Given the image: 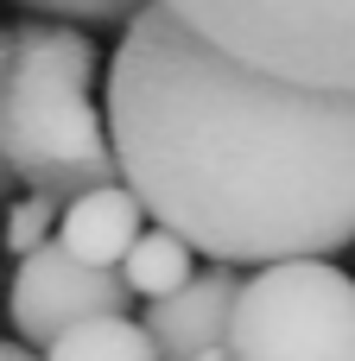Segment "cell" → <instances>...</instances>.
I'll return each mask as SVG.
<instances>
[{
    "instance_id": "6da1fadb",
    "label": "cell",
    "mask_w": 355,
    "mask_h": 361,
    "mask_svg": "<svg viewBox=\"0 0 355 361\" xmlns=\"http://www.w3.org/2000/svg\"><path fill=\"white\" fill-rule=\"evenodd\" d=\"M102 127L114 178L191 254L324 260L355 241V89L267 76L159 0L108 57Z\"/></svg>"
},
{
    "instance_id": "7a4b0ae2",
    "label": "cell",
    "mask_w": 355,
    "mask_h": 361,
    "mask_svg": "<svg viewBox=\"0 0 355 361\" xmlns=\"http://www.w3.org/2000/svg\"><path fill=\"white\" fill-rule=\"evenodd\" d=\"M0 159L13 184L51 203L114 184V152H108V127L95 108V44L83 38V25L25 19L6 32Z\"/></svg>"
},
{
    "instance_id": "3957f363",
    "label": "cell",
    "mask_w": 355,
    "mask_h": 361,
    "mask_svg": "<svg viewBox=\"0 0 355 361\" xmlns=\"http://www.w3.org/2000/svg\"><path fill=\"white\" fill-rule=\"evenodd\" d=\"M216 51L311 89H355V0H159Z\"/></svg>"
},
{
    "instance_id": "277c9868",
    "label": "cell",
    "mask_w": 355,
    "mask_h": 361,
    "mask_svg": "<svg viewBox=\"0 0 355 361\" xmlns=\"http://www.w3.org/2000/svg\"><path fill=\"white\" fill-rule=\"evenodd\" d=\"M229 361H355V279L330 260H267L229 298Z\"/></svg>"
},
{
    "instance_id": "5b68a950",
    "label": "cell",
    "mask_w": 355,
    "mask_h": 361,
    "mask_svg": "<svg viewBox=\"0 0 355 361\" xmlns=\"http://www.w3.org/2000/svg\"><path fill=\"white\" fill-rule=\"evenodd\" d=\"M127 305H133V292L114 267H83L57 241H38L32 254H19V273L6 292V317L19 330V343H38V349L51 336H64L70 324L121 317Z\"/></svg>"
},
{
    "instance_id": "8992f818",
    "label": "cell",
    "mask_w": 355,
    "mask_h": 361,
    "mask_svg": "<svg viewBox=\"0 0 355 361\" xmlns=\"http://www.w3.org/2000/svg\"><path fill=\"white\" fill-rule=\"evenodd\" d=\"M235 286H241V273L216 260V267L191 273L178 292L152 298V311H146L140 330L152 336L159 361H197L203 349H222V324H229V298H235Z\"/></svg>"
},
{
    "instance_id": "52a82bcc",
    "label": "cell",
    "mask_w": 355,
    "mask_h": 361,
    "mask_svg": "<svg viewBox=\"0 0 355 361\" xmlns=\"http://www.w3.org/2000/svg\"><path fill=\"white\" fill-rule=\"evenodd\" d=\"M146 228V209L133 203V190L114 178V184H95V190H76L64 209H57V228L51 241L83 260V267H121V254L133 247V235Z\"/></svg>"
},
{
    "instance_id": "ba28073f",
    "label": "cell",
    "mask_w": 355,
    "mask_h": 361,
    "mask_svg": "<svg viewBox=\"0 0 355 361\" xmlns=\"http://www.w3.org/2000/svg\"><path fill=\"white\" fill-rule=\"evenodd\" d=\"M114 273L127 279V292H133V298H146V305H152V298L178 292V286L197 273V260H191V247H184L172 228H159V222H152V228H140V235H133V247L121 254V267H114Z\"/></svg>"
},
{
    "instance_id": "9c48e42d",
    "label": "cell",
    "mask_w": 355,
    "mask_h": 361,
    "mask_svg": "<svg viewBox=\"0 0 355 361\" xmlns=\"http://www.w3.org/2000/svg\"><path fill=\"white\" fill-rule=\"evenodd\" d=\"M44 361H159L152 336L133 317H89L44 343Z\"/></svg>"
},
{
    "instance_id": "30bf717a",
    "label": "cell",
    "mask_w": 355,
    "mask_h": 361,
    "mask_svg": "<svg viewBox=\"0 0 355 361\" xmlns=\"http://www.w3.org/2000/svg\"><path fill=\"white\" fill-rule=\"evenodd\" d=\"M44 19H64V25H127L146 0H19Z\"/></svg>"
},
{
    "instance_id": "8fae6325",
    "label": "cell",
    "mask_w": 355,
    "mask_h": 361,
    "mask_svg": "<svg viewBox=\"0 0 355 361\" xmlns=\"http://www.w3.org/2000/svg\"><path fill=\"white\" fill-rule=\"evenodd\" d=\"M57 209H64V203H51V197H25V203H13V216H6V247H13V254H32L38 241H51Z\"/></svg>"
},
{
    "instance_id": "7c38bea8",
    "label": "cell",
    "mask_w": 355,
    "mask_h": 361,
    "mask_svg": "<svg viewBox=\"0 0 355 361\" xmlns=\"http://www.w3.org/2000/svg\"><path fill=\"white\" fill-rule=\"evenodd\" d=\"M0 57H6V32H0ZM6 190H13V171H6V159H0V203H6Z\"/></svg>"
},
{
    "instance_id": "4fadbf2b",
    "label": "cell",
    "mask_w": 355,
    "mask_h": 361,
    "mask_svg": "<svg viewBox=\"0 0 355 361\" xmlns=\"http://www.w3.org/2000/svg\"><path fill=\"white\" fill-rule=\"evenodd\" d=\"M0 361H32V355H25L19 343H0Z\"/></svg>"
}]
</instances>
